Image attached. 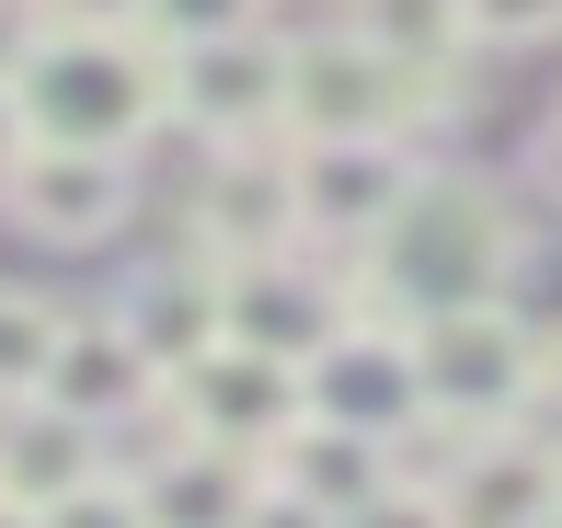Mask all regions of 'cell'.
Instances as JSON below:
<instances>
[{"label": "cell", "mask_w": 562, "mask_h": 528, "mask_svg": "<svg viewBox=\"0 0 562 528\" xmlns=\"http://www.w3.org/2000/svg\"><path fill=\"white\" fill-rule=\"evenodd\" d=\"M505 276H517V218H505V195L471 184V172H425L414 207L368 241L356 288H368L379 322H437V311L505 299Z\"/></svg>", "instance_id": "6da1fadb"}, {"label": "cell", "mask_w": 562, "mask_h": 528, "mask_svg": "<svg viewBox=\"0 0 562 528\" xmlns=\"http://www.w3.org/2000/svg\"><path fill=\"white\" fill-rule=\"evenodd\" d=\"M35 149H138L172 115V58L149 35H92V23H46V46L12 81Z\"/></svg>", "instance_id": "7a4b0ae2"}, {"label": "cell", "mask_w": 562, "mask_h": 528, "mask_svg": "<svg viewBox=\"0 0 562 528\" xmlns=\"http://www.w3.org/2000/svg\"><path fill=\"white\" fill-rule=\"evenodd\" d=\"M471 92V69H414L391 46H368L356 23L334 35H299L288 69V138L299 149H345V138H414L425 115H448Z\"/></svg>", "instance_id": "3957f363"}, {"label": "cell", "mask_w": 562, "mask_h": 528, "mask_svg": "<svg viewBox=\"0 0 562 528\" xmlns=\"http://www.w3.org/2000/svg\"><path fill=\"white\" fill-rule=\"evenodd\" d=\"M414 368H425V414L459 437H505V425L540 414V391L562 380V345H540L505 299L482 311H437L414 322Z\"/></svg>", "instance_id": "277c9868"}, {"label": "cell", "mask_w": 562, "mask_h": 528, "mask_svg": "<svg viewBox=\"0 0 562 528\" xmlns=\"http://www.w3.org/2000/svg\"><path fill=\"white\" fill-rule=\"evenodd\" d=\"M161 425L195 437V448H241V460L276 471V448L311 425V368L252 357V345H218V357H195L184 380L161 391Z\"/></svg>", "instance_id": "5b68a950"}, {"label": "cell", "mask_w": 562, "mask_h": 528, "mask_svg": "<svg viewBox=\"0 0 562 528\" xmlns=\"http://www.w3.org/2000/svg\"><path fill=\"white\" fill-rule=\"evenodd\" d=\"M356 322H368V288H356V265H322V241L229 265V345H252V357L311 368V357H334Z\"/></svg>", "instance_id": "8992f818"}, {"label": "cell", "mask_w": 562, "mask_h": 528, "mask_svg": "<svg viewBox=\"0 0 562 528\" xmlns=\"http://www.w3.org/2000/svg\"><path fill=\"white\" fill-rule=\"evenodd\" d=\"M184 241L207 265H265L311 241V207H299V138H252V149H207L184 195Z\"/></svg>", "instance_id": "52a82bcc"}, {"label": "cell", "mask_w": 562, "mask_h": 528, "mask_svg": "<svg viewBox=\"0 0 562 528\" xmlns=\"http://www.w3.org/2000/svg\"><path fill=\"white\" fill-rule=\"evenodd\" d=\"M288 69L299 46L288 35H218V46H184L172 58V115H184L207 149H252V138H288Z\"/></svg>", "instance_id": "ba28073f"}, {"label": "cell", "mask_w": 562, "mask_h": 528, "mask_svg": "<svg viewBox=\"0 0 562 528\" xmlns=\"http://www.w3.org/2000/svg\"><path fill=\"white\" fill-rule=\"evenodd\" d=\"M311 425H356V437L402 448L425 425V368H414V322H356L334 357H311Z\"/></svg>", "instance_id": "9c48e42d"}, {"label": "cell", "mask_w": 562, "mask_h": 528, "mask_svg": "<svg viewBox=\"0 0 562 528\" xmlns=\"http://www.w3.org/2000/svg\"><path fill=\"white\" fill-rule=\"evenodd\" d=\"M425 161L402 138H345V149H299V207H311V241L322 254H368L379 231H391L402 207H414Z\"/></svg>", "instance_id": "30bf717a"}, {"label": "cell", "mask_w": 562, "mask_h": 528, "mask_svg": "<svg viewBox=\"0 0 562 528\" xmlns=\"http://www.w3.org/2000/svg\"><path fill=\"white\" fill-rule=\"evenodd\" d=\"M115 322H126V345H138V357L161 368V391H172L195 357H218V345H229V265H207V254L138 265V276H126V299H115Z\"/></svg>", "instance_id": "8fae6325"}, {"label": "cell", "mask_w": 562, "mask_h": 528, "mask_svg": "<svg viewBox=\"0 0 562 528\" xmlns=\"http://www.w3.org/2000/svg\"><path fill=\"white\" fill-rule=\"evenodd\" d=\"M0 207L35 241H104L115 218L138 207V172H126V149H35V161L0 184Z\"/></svg>", "instance_id": "7c38bea8"}, {"label": "cell", "mask_w": 562, "mask_h": 528, "mask_svg": "<svg viewBox=\"0 0 562 528\" xmlns=\"http://www.w3.org/2000/svg\"><path fill=\"white\" fill-rule=\"evenodd\" d=\"M104 471H115L104 460V425L58 414V402H12V414H0V506L58 517L69 494H92Z\"/></svg>", "instance_id": "4fadbf2b"}, {"label": "cell", "mask_w": 562, "mask_h": 528, "mask_svg": "<svg viewBox=\"0 0 562 528\" xmlns=\"http://www.w3.org/2000/svg\"><path fill=\"white\" fill-rule=\"evenodd\" d=\"M35 402H58V414H81V425H138V414H161V368L126 345V322H69V345H58V368H46V391Z\"/></svg>", "instance_id": "5bb4252c"}, {"label": "cell", "mask_w": 562, "mask_h": 528, "mask_svg": "<svg viewBox=\"0 0 562 528\" xmlns=\"http://www.w3.org/2000/svg\"><path fill=\"white\" fill-rule=\"evenodd\" d=\"M138 494H149V528H252V506H265V460L172 437V448H149Z\"/></svg>", "instance_id": "9a60e30c"}, {"label": "cell", "mask_w": 562, "mask_h": 528, "mask_svg": "<svg viewBox=\"0 0 562 528\" xmlns=\"http://www.w3.org/2000/svg\"><path fill=\"white\" fill-rule=\"evenodd\" d=\"M276 483L299 494V506H322L334 528H356L368 506H391L402 494V460L379 437H356V425H299L288 448H276Z\"/></svg>", "instance_id": "2e32d148"}, {"label": "cell", "mask_w": 562, "mask_h": 528, "mask_svg": "<svg viewBox=\"0 0 562 528\" xmlns=\"http://www.w3.org/2000/svg\"><path fill=\"white\" fill-rule=\"evenodd\" d=\"M345 23L368 46H391V58H414V69H459V46H471L459 0H345Z\"/></svg>", "instance_id": "e0dca14e"}, {"label": "cell", "mask_w": 562, "mask_h": 528, "mask_svg": "<svg viewBox=\"0 0 562 528\" xmlns=\"http://www.w3.org/2000/svg\"><path fill=\"white\" fill-rule=\"evenodd\" d=\"M58 345H69V311H46L35 288H0V414L46 391V368H58Z\"/></svg>", "instance_id": "ac0fdd59"}, {"label": "cell", "mask_w": 562, "mask_h": 528, "mask_svg": "<svg viewBox=\"0 0 562 528\" xmlns=\"http://www.w3.org/2000/svg\"><path fill=\"white\" fill-rule=\"evenodd\" d=\"M252 23H265V0H138V35L161 46V58L218 46V35H252Z\"/></svg>", "instance_id": "d6986e66"}, {"label": "cell", "mask_w": 562, "mask_h": 528, "mask_svg": "<svg viewBox=\"0 0 562 528\" xmlns=\"http://www.w3.org/2000/svg\"><path fill=\"white\" fill-rule=\"evenodd\" d=\"M459 23H471V46H540L562 35V0H459Z\"/></svg>", "instance_id": "ffe728a7"}, {"label": "cell", "mask_w": 562, "mask_h": 528, "mask_svg": "<svg viewBox=\"0 0 562 528\" xmlns=\"http://www.w3.org/2000/svg\"><path fill=\"white\" fill-rule=\"evenodd\" d=\"M46 528H149V494H138V471H104L92 494H69Z\"/></svg>", "instance_id": "44dd1931"}, {"label": "cell", "mask_w": 562, "mask_h": 528, "mask_svg": "<svg viewBox=\"0 0 562 528\" xmlns=\"http://www.w3.org/2000/svg\"><path fill=\"white\" fill-rule=\"evenodd\" d=\"M35 46H46V12H35V0H0V92L23 81V58H35Z\"/></svg>", "instance_id": "7402d4cb"}, {"label": "cell", "mask_w": 562, "mask_h": 528, "mask_svg": "<svg viewBox=\"0 0 562 528\" xmlns=\"http://www.w3.org/2000/svg\"><path fill=\"white\" fill-rule=\"evenodd\" d=\"M46 23H92V35H138V0H35Z\"/></svg>", "instance_id": "603a6c76"}, {"label": "cell", "mask_w": 562, "mask_h": 528, "mask_svg": "<svg viewBox=\"0 0 562 528\" xmlns=\"http://www.w3.org/2000/svg\"><path fill=\"white\" fill-rule=\"evenodd\" d=\"M23 161H35V127H23V104H12V92H0V184H12Z\"/></svg>", "instance_id": "cb8c5ba5"}, {"label": "cell", "mask_w": 562, "mask_h": 528, "mask_svg": "<svg viewBox=\"0 0 562 528\" xmlns=\"http://www.w3.org/2000/svg\"><path fill=\"white\" fill-rule=\"evenodd\" d=\"M0 528H46V517H35V506H0Z\"/></svg>", "instance_id": "d4e9b609"}]
</instances>
